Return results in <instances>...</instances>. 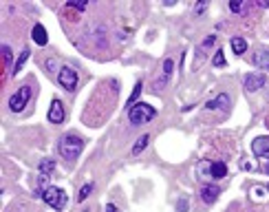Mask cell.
Wrapping results in <instances>:
<instances>
[{
	"label": "cell",
	"mask_w": 269,
	"mask_h": 212,
	"mask_svg": "<svg viewBox=\"0 0 269 212\" xmlns=\"http://www.w3.org/2000/svg\"><path fill=\"white\" fill-rule=\"evenodd\" d=\"M58 150H60V155H62L64 159L73 162V159H77L79 155H82V150H84V139L79 137V135L69 133V135H64V137L60 139Z\"/></svg>",
	"instance_id": "1"
},
{
	"label": "cell",
	"mask_w": 269,
	"mask_h": 212,
	"mask_svg": "<svg viewBox=\"0 0 269 212\" xmlns=\"http://www.w3.org/2000/svg\"><path fill=\"white\" fill-rule=\"evenodd\" d=\"M154 115H157L154 106L144 104V102H139V104H135V106H130V108H128V122H130L133 126L148 124L150 120H154Z\"/></svg>",
	"instance_id": "2"
},
{
	"label": "cell",
	"mask_w": 269,
	"mask_h": 212,
	"mask_svg": "<svg viewBox=\"0 0 269 212\" xmlns=\"http://www.w3.org/2000/svg\"><path fill=\"white\" fill-rule=\"evenodd\" d=\"M42 201H44L46 206H51L53 210H64V206H67V195H64L62 188L49 186L42 192Z\"/></svg>",
	"instance_id": "3"
},
{
	"label": "cell",
	"mask_w": 269,
	"mask_h": 212,
	"mask_svg": "<svg viewBox=\"0 0 269 212\" xmlns=\"http://www.w3.org/2000/svg\"><path fill=\"white\" fill-rule=\"evenodd\" d=\"M29 100H31V86L25 84V86H20L11 97H9V108H11L13 113H20Z\"/></svg>",
	"instance_id": "4"
},
{
	"label": "cell",
	"mask_w": 269,
	"mask_h": 212,
	"mask_svg": "<svg viewBox=\"0 0 269 212\" xmlns=\"http://www.w3.org/2000/svg\"><path fill=\"white\" fill-rule=\"evenodd\" d=\"M77 71L71 69V67H62L58 71V82L60 86L64 88V91H73L75 86H77Z\"/></svg>",
	"instance_id": "5"
},
{
	"label": "cell",
	"mask_w": 269,
	"mask_h": 212,
	"mask_svg": "<svg viewBox=\"0 0 269 212\" xmlns=\"http://www.w3.org/2000/svg\"><path fill=\"white\" fill-rule=\"evenodd\" d=\"M46 117H49L51 124H62V122H64V104L58 100V97H55V100L51 102L49 115H46Z\"/></svg>",
	"instance_id": "6"
},
{
	"label": "cell",
	"mask_w": 269,
	"mask_h": 212,
	"mask_svg": "<svg viewBox=\"0 0 269 212\" xmlns=\"http://www.w3.org/2000/svg\"><path fill=\"white\" fill-rule=\"evenodd\" d=\"M265 86V75L263 73H249L245 75V88H247L249 93H256L258 88Z\"/></svg>",
	"instance_id": "7"
},
{
	"label": "cell",
	"mask_w": 269,
	"mask_h": 212,
	"mask_svg": "<svg viewBox=\"0 0 269 212\" xmlns=\"http://www.w3.org/2000/svg\"><path fill=\"white\" fill-rule=\"evenodd\" d=\"M252 153L256 155V157H269V137H256L252 141Z\"/></svg>",
	"instance_id": "8"
},
{
	"label": "cell",
	"mask_w": 269,
	"mask_h": 212,
	"mask_svg": "<svg viewBox=\"0 0 269 212\" xmlns=\"http://www.w3.org/2000/svg\"><path fill=\"white\" fill-rule=\"evenodd\" d=\"M228 106H230V95H228V93H221L219 97H214V100H210L205 104L207 111H219V108H221V111H225Z\"/></svg>",
	"instance_id": "9"
},
{
	"label": "cell",
	"mask_w": 269,
	"mask_h": 212,
	"mask_svg": "<svg viewBox=\"0 0 269 212\" xmlns=\"http://www.w3.org/2000/svg\"><path fill=\"white\" fill-rule=\"evenodd\" d=\"M172 71H174V62L172 60H166V62H163V75H161V80H157V82H154V88H163L168 84V80L172 78Z\"/></svg>",
	"instance_id": "10"
},
{
	"label": "cell",
	"mask_w": 269,
	"mask_h": 212,
	"mask_svg": "<svg viewBox=\"0 0 269 212\" xmlns=\"http://www.w3.org/2000/svg\"><path fill=\"white\" fill-rule=\"evenodd\" d=\"M219 195H221V188L219 186H203L201 188V197H203V201H205V204H214V201L219 199Z\"/></svg>",
	"instance_id": "11"
},
{
	"label": "cell",
	"mask_w": 269,
	"mask_h": 212,
	"mask_svg": "<svg viewBox=\"0 0 269 212\" xmlns=\"http://www.w3.org/2000/svg\"><path fill=\"white\" fill-rule=\"evenodd\" d=\"M31 40H34L38 46H46L49 38H46V29H44V27H42V25H36L34 29H31Z\"/></svg>",
	"instance_id": "12"
},
{
	"label": "cell",
	"mask_w": 269,
	"mask_h": 212,
	"mask_svg": "<svg viewBox=\"0 0 269 212\" xmlns=\"http://www.w3.org/2000/svg\"><path fill=\"white\" fill-rule=\"evenodd\" d=\"M252 62L256 64L258 69H263V71H269V51H258V53H254Z\"/></svg>",
	"instance_id": "13"
},
{
	"label": "cell",
	"mask_w": 269,
	"mask_h": 212,
	"mask_svg": "<svg viewBox=\"0 0 269 212\" xmlns=\"http://www.w3.org/2000/svg\"><path fill=\"white\" fill-rule=\"evenodd\" d=\"M210 175L214 179H223L228 175V166H225L223 162H212L210 164Z\"/></svg>",
	"instance_id": "14"
},
{
	"label": "cell",
	"mask_w": 269,
	"mask_h": 212,
	"mask_svg": "<svg viewBox=\"0 0 269 212\" xmlns=\"http://www.w3.org/2000/svg\"><path fill=\"white\" fill-rule=\"evenodd\" d=\"M232 51L234 53H238V55H243L245 51H247V40H243V38H232Z\"/></svg>",
	"instance_id": "15"
},
{
	"label": "cell",
	"mask_w": 269,
	"mask_h": 212,
	"mask_svg": "<svg viewBox=\"0 0 269 212\" xmlns=\"http://www.w3.org/2000/svg\"><path fill=\"white\" fill-rule=\"evenodd\" d=\"M29 55H31V51H29V49H22L20 58H18V60H16V64H13V75H18V71H22V67H25V62L29 60Z\"/></svg>",
	"instance_id": "16"
},
{
	"label": "cell",
	"mask_w": 269,
	"mask_h": 212,
	"mask_svg": "<svg viewBox=\"0 0 269 212\" xmlns=\"http://www.w3.org/2000/svg\"><path fill=\"white\" fill-rule=\"evenodd\" d=\"M55 170V162L53 159H42L40 162V175H49Z\"/></svg>",
	"instance_id": "17"
},
{
	"label": "cell",
	"mask_w": 269,
	"mask_h": 212,
	"mask_svg": "<svg viewBox=\"0 0 269 212\" xmlns=\"http://www.w3.org/2000/svg\"><path fill=\"white\" fill-rule=\"evenodd\" d=\"M148 141H150V135H141V137L137 139V144L133 146V155H139L141 150H144L146 146H148Z\"/></svg>",
	"instance_id": "18"
},
{
	"label": "cell",
	"mask_w": 269,
	"mask_h": 212,
	"mask_svg": "<svg viewBox=\"0 0 269 212\" xmlns=\"http://www.w3.org/2000/svg\"><path fill=\"white\" fill-rule=\"evenodd\" d=\"M93 188H95V183H86V186H82V190H79V195H77V201H79V204L88 199V195L93 192Z\"/></svg>",
	"instance_id": "19"
},
{
	"label": "cell",
	"mask_w": 269,
	"mask_h": 212,
	"mask_svg": "<svg viewBox=\"0 0 269 212\" xmlns=\"http://www.w3.org/2000/svg\"><path fill=\"white\" fill-rule=\"evenodd\" d=\"M212 64H214V67H225V55H223V51H216L214 58H212Z\"/></svg>",
	"instance_id": "20"
},
{
	"label": "cell",
	"mask_w": 269,
	"mask_h": 212,
	"mask_svg": "<svg viewBox=\"0 0 269 212\" xmlns=\"http://www.w3.org/2000/svg\"><path fill=\"white\" fill-rule=\"evenodd\" d=\"M141 88H144V86H141V82H137V84H135V91H133V95L128 97V108H130V106H135V100H137V97H139Z\"/></svg>",
	"instance_id": "21"
},
{
	"label": "cell",
	"mask_w": 269,
	"mask_h": 212,
	"mask_svg": "<svg viewBox=\"0 0 269 212\" xmlns=\"http://www.w3.org/2000/svg\"><path fill=\"white\" fill-rule=\"evenodd\" d=\"M2 58H4V67H9V64H11L13 53H11V49H9L7 44H2Z\"/></svg>",
	"instance_id": "22"
},
{
	"label": "cell",
	"mask_w": 269,
	"mask_h": 212,
	"mask_svg": "<svg viewBox=\"0 0 269 212\" xmlns=\"http://www.w3.org/2000/svg\"><path fill=\"white\" fill-rule=\"evenodd\" d=\"M69 7L77 9V11H84V9H86V7H88V2H69Z\"/></svg>",
	"instance_id": "23"
},
{
	"label": "cell",
	"mask_w": 269,
	"mask_h": 212,
	"mask_svg": "<svg viewBox=\"0 0 269 212\" xmlns=\"http://www.w3.org/2000/svg\"><path fill=\"white\" fill-rule=\"evenodd\" d=\"M46 69H49L51 73H53V71H55V60H51V58L46 60Z\"/></svg>",
	"instance_id": "24"
},
{
	"label": "cell",
	"mask_w": 269,
	"mask_h": 212,
	"mask_svg": "<svg viewBox=\"0 0 269 212\" xmlns=\"http://www.w3.org/2000/svg\"><path fill=\"white\" fill-rule=\"evenodd\" d=\"M186 210H188V201L181 199V201H179V212H186Z\"/></svg>",
	"instance_id": "25"
},
{
	"label": "cell",
	"mask_w": 269,
	"mask_h": 212,
	"mask_svg": "<svg viewBox=\"0 0 269 212\" xmlns=\"http://www.w3.org/2000/svg\"><path fill=\"white\" fill-rule=\"evenodd\" d=\"M106 212H119V210H117L115 204H106Z\"/></svg>",
	"instance_id": "26"
},
{
	"label": "cell",
	"mask_w": 269,
	"mask_h": 212,
	"mask_svg": "<svg viewBox=\"0 0 269 212\" xmlns=\"http://www.w3.org/2000/svg\"><path fill=\"white\" fill-rule=\"evenodd\" d=\"M230 9H232V11H240V2H232L230 4Z\"/></svg>",
	"instance_id": "27"
},
{
	"label": "cell",
	"mask_w": 269,
	"mask_h": 212,
	"mask_svg": "<svg viewBox=\"0 0 269 212\" xmlns=\"http://www.w3.org/2000/svg\"><path fill=\"white\" fill-rule=\"evenodd\" d=\"M265 172H267V175H269V164H265Z\"/></svg>",
	"instance_id": "28"
},
{
	"label": "cell",
	"mask_w": 269,
	"mask_h": 212,
	"mask_svg": "<svg viewBox=\"0 0 269 212\" xmlns=\"http://www.w3.org/2000/svg\"><path fill=\"white\" fill-rule=\"evenodd\" d=\"M267 190H269V183H267Z\"/></svg>",
	"instance_id": "29"
}]
</instances>
